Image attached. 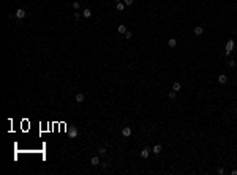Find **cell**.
Returning <instances> with one entry per match:
<instances>
[{
	"label": "cell",
	"mask_w": 237,
	"mask_h": 175,
	"mask_svg": "<svg viewBox=\"0 0 237 175\" xmlns=\"http://www.w3.org/2000/svg\"><path fill=\"white\" fill-rule=\"evenodd\" d=\"M25 14H27V13L24 11L22 8H19V10H16V13H14V17H16V19H24V17H25Z\"/></svg>",
	"instance_id": "cell-1"
},
{
	"label": "cell",
	"mask_w": 237,
	"mask_h": 175,
	"mask_svg": "<svg viewBox=\"0 0 237 175\" xmlns=\"http://www.w3.org/2000/svg\"><path fill=\"white\" fill-rule=\"evenodd\" d=\"M232 47H234V41H232V40H229V41L226 43V51H225V55H229V54H231V51H232Z\"/></svg>",
	"instance_id": "cell-2"
},
{
	"label": "cell",
	"mask_w": 237,
	"mask_h": 175,
	"mask_svg": "<svg viewBox=\"0 0 237 175\" xmlns=\"http://www.w3.org/2000/svg\"><path fill=\"white\" fill-rule=\"evenodd\" d=\"M122 134H123L125 137H130V136H131V128H128V126H125L123 130H122Z\"/></svg>",
	"instance_id": "cell-3"
},
{
	"label": "cell",
	"mask_w": 237,
	"mask_h": 175,
	"mask_svg": "<svg viewBox=\"0 0 237 175\" xmlns=\"http://www.w3.org/2000/svg\"><path fill=\"white\" fill-rule=\"evenodd\" d=\"M204 33V28L201 25H198V27H194V35L196 36H201V35Z\"/></svg>",
	"instance_id": "cell-4"
},
{
	"label": "cell",
	"mask_w": 237,
	"mask_h": 175,
	"mask_svg": "<svg viewBox=\"0 0 237 175\" xmlns=\"http://www.w3.org/2000/svg\"><path fill=\"white\" fill-rule=\"evenodd\" d=\"M68 134H70V137H73V139H74V137L78 136V128H74V126H73L71 130L68 131Z\"/></svg>",
	"instance_id": "cell-5"
},
{
	"label": "cell",
	"mask_w": 237,
	"mask_h": 175,
	"mask_svg": "<svg viewBox=\"0 0 237 175\" xmlns=\"http://www.w3.org/2000/svg\"><path fill=\"white\" fill-rule=\"evenodd\" d=\"M90 164H92V166H100V164H101V161L98 159V156H93V158L90 159Z\"/></svg>",
	"instance_id": "cell-6"
},
{
	"label": "cell",
	"mask_w": 237,
	"mask_h": 175,
	"mask_svg": "<svg viewBox=\"0 0 237 175\" xmlns=\"http://www.w3.org/2000/svg\"><path fill=\"white\" fill-rule=\"evenodd\" d=\"M74 99H76V103H84V99H85V96H84L82 93H78Z\"/></svg>",
	"instance_id": "cell-7"
},
{
	"label": "cell",
	"mask_w": 237,
	"mask_h": 175,
	"mask_svg": "<svg viewBox=\"0 0 237 175\" xmlns=\"http://www.w3.org/2000/svg\"><path fill=\"white\" fill-rule=\"evenodd\" d=\"M149 153H150V150H149V148H144L142 152H141V158H144V159L149 158Z\"/></svg>",
	"instance_id": "cell-8"
},
{
	"label": "cell",
	"mask_w": 237,
	"mask_h": 175,
	"mask_svg": "<svg viewBox=\"0 0 237 175\" xmlns=\"http://www.w3.org/2000/svg\"><path fill=\"white\" fill-rule=\"evenodd\" d=\"M117 32L123 35V33H127L128 30H127V27H125V25H119V27H117Z\"/></svg>",
	"instance_id": "cell-9"
},
{
	"label": "cell",
	"mask_w": 237,
	"mask_h": 175,
	"mask_svg": "<svg viewBox=\"0 0 237 175\" xmlns=\"http://www.w3.org/2000/svg\"><path fill=\"white\" fill-rule=\"evenodd\" d=\"M82 16H84V17H85V19H89V17H90V16H92V11H90V10H87V8H85V10H84V11H82Z\"/></svg>",
	"instance_id": "cell-10"
},
{
	"label": "cell",
	"mask_w": 237,
	"mask_h": 175,
	"mask_svg": "<svg viewBox=\"0 0 237 175\" xmlns=\"http://www.w3.org/2000/svg\"><path fill=\"white\" fill-rule=\"evenodd\" d=\"M218 82L220 84H226V82H228V77H226L225 74H221V76H218Z\"/></svg>",
	"instance_id": "cell-11"
},
{
	"label": "cell",
	"mask_w": 237,
	"mask_h": 175,
	"mask_svg": "<svg viewBox=\"0 0 237 175\" xmlns=\"http://www.w3.org/2000/svg\"><path fill=\"white\" fill-rule=\"evenodd\" d=\"M180 88H182L180 82H174V84H172V90H174V91H179Z\"/></svg>",
	"instance_id": "cell-12"
},
{
	"label": "cell",
	"mask_w": 237,
	"mask_h": 175,
	"mask_svg": "<svg viewBox=\"0 0 237 175\" xmlns=\"http://www.w3.org/2000/svg\"><path fill=\"white\" fill-rule=\"evenodd\" d=\"M152 152H153L155 155H160V153H161V145H155V147H153V150H152Z\"/></svg>",
	"instance_id": "cell-13"
},
{
	"label": "cell",
	"mask_w": 237,
	"mask_h": 175,
	"mask_svg": "<svg viewBox=\"0 0 237 175\" xmlns=\"http://www.w3.org/2000/svg\"><path fill=\"white\" fill-rule=\"evenodd\" d=\"M168 46H169V47H176V46H177V41H176V38H171L169 41H168Z\"/></svg>",
	"instance_id": "cell-14"
},
{
	"label": "cell",
	"mask_w": 237,
	"mask_h": 175,
	"mask_svg": "<svg viewBox=\"0 0 237 175\" xmlns=\"http://www.w3.org/2000/svg\"><path fill=\"white\" fill-rule=\"evenodd\" d=\"M115 8H117V11H123V10H125V3H122V2H119Z\"/></svg>",
	"instance_id": "cell-15"
},
{
	"label": "cell",
	"mask_w": 237,
	"mask_h": 175,
	"mask_svg": "<svg viewBox=\"0 0 237 175\" xmlns=\"http://www.w3.org/2000/svg\"><path fill=\"white\" fill-rule=\"evenodd\" d=\"M98 153L104 156V155H106V148H104V147H100V148H98Z\"/></svg>",
	"instance_id": "cell-16"
},
{
	"label": "cell",
	"mask_w": 237,
	"mask_h": 175,
	"mask_svg": "<svg viewBox=\"0 0 237 175\" xmlns=\"http://www.w3.org/2000/svg\"><path fill=\"white\" fill-rule=\"evenodd\" d=\"M100 166H101L103 169H108V166H109V163H108V161H103V163L100 164Z\"/></svg>",
	"instance_id": "cell-17"
},
{
	"label": "cell",
	"mask_w": 237,
	"mask_h": 175,
	"mask_svg": "<svg viewBox=\"0 0 237 175\" xmlns=\"http://www.w3.org/2000/svg\"><path fill=\"white\" fill-rule=\"evenodd\" d=\"M79 6H81L79 2H73V8H74V10H79Z\"/></svg>",
	"instance_id": "cell-18"
},
{
	"label": "cell",
	"mask_w": 237,
	"mask_h": 175,
	"mask_svg": "<svg viewBox=\"0 0 237 175\" xmlns=\"http://www.w3.org/2000/svg\"><path fill=\"white\" fill-rule=\"evenodd\" d=\"M176 95H177V91H174V90H172V91L169 93V98H171V99H176Z\"/></svg>",
	"instance_id": "cell-19"
},
{
	"label": "cell",
	"mask_w": 237,
	"mask_h": 175,
	"mask_svg": "<svg viewBox=\"0 0 237 175\" xmlns=\"http://www.w3.org/2000/svg\"><path fill=\"white\" fill-rule=\"evenodd\" d=\"M131 36H133L131 32H127V33H125V38H127V40H131Z\"/></svg>",
	"instance_id": "cell-20"
},
{
	"label": "cell",
	"mask_w": 237,
	"mask_h": 175,
	"mask_svg": "<svg viewBox=\"0 0 237 175\" xmlns=\"http://www.w3.org/2000/svg\"><path fill=\"white\" fill-rule=\"evenodd\" d=\"M125 5H133V0H123Z\"/></svg>",
	"instance_id": "cell-21"
},
{
	"label": "cell",
	"mask_w": 237,
	"mask_h": 175,
	"mask_svg": "<svg viewBox=\"0 0 237 175\" xmlns=\"http://www.w3.org/2000/svg\"><path fill=\"white\" fill-rule=\"evenodd\" d=\"M229 66H231V68H234V66H236V62H234V60H229Z\"/></svg>",
	"instance_id": "cell-22"
},
{
	"label": "cell",
	"mask_w": 237,
	"mask_h": 175,
	"mask_svg": "<svg viewBox=\"0 0 237 175\" xmlns=\"http://www.w3.org/2000/svg\"><path fill=\"white\" fill-rule=\"evenodd\" d=\"M217 172H218V175H223V174H225V169H218Z\"/></svg>",
	"instance_id": "cell-23"
},
{
	"label": "cell",
	"mask_w": 237,
	"mask_h": 175,
	"mask_svg": "<svg viewBox=\"0 0 237 175\" xmlns=\"http://www.w3.org/2000/svg\"><path fill=\"white\" fill-rule=\"evenodd\" d=\"M81 17V13H74V19H79Z\"/></svg>",
	"instance_id": "cell-24"
},
{
	"label": "cell",
	"mask_w": 237,
	"mask_h": 175,
	"mask_svg": "<svg viewBox=\"0 0 237 175\" xmlns=\"http://www.w3.org/2000/svg\"><path fill=\"white\" fill-rule=\"evenodd\" d=\"M115 2H117V3H119V2H120V0H115Z\"/></svg>",
	"instance_id": "cell-25"
},
{
	"label": "cell",
	"mask_w": 237,
	"mask_h": 175,
	"mask_svg": "<svg viewBox=\"0 0 237 175\" xmlns=\"http://www.w3.org/2000/svg\"><path fill=\"white\" fill-rule=\"evenodd\" d=\"M236 114H237V109H236Z\"/></svg>",
	"instance_id": "cell-26"
}]
</instances>
